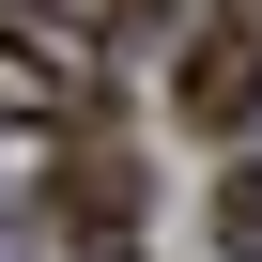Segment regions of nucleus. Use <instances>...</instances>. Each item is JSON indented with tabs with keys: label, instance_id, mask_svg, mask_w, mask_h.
I'll return each mask as SVG.
<instances>
[{
	"label": "nucleus",
	"instance_id": "f257e3e1",
	"mask_svg": "<svg viewBox=\"0 0 262 262\" xmlns=\"http://www.w3.org/2000/svg\"><path fill=\"white\" fill-rule=\"evenodd\" d=\"M77 139H93V77H77V47L0 31V155H16V170H62Z\"/></svg>",
	"mask_w": 262,
	"mask_h": 262
},
{
	"label": "nucleus",
	"instance_id": "20e7f679",
	"mask_svg": "<svg viewBox=\"0 0 262 262\" xmlns=\"http://www.w3.org/2000/svg\"><path fill=\"white\" fill-rule=\"evenodd\" d=\"M77 262H139V247H123V231H93V247H77Z\"/></svg>",
	"mask_w": 262,
	"mask_h": 262
},
{
	"label": "nucleus",
	"instance_id": "f03ea898",
	"mask_svg": "<svg viewBox=\"0 0 262 262\" xmlns=\"http://www.w3.org/2000/svg\"><path fill=\"white\" fill-rule=\"evenodd\" d=\"M170 108L201 139H247L262 123V0H201V31L170 47Z\"/></svg>",
	"mask_w": 262,
	"mask_h": 262
},
{
	"label": "nucleus",
	"instance_id": "7ed1b4c3",
	"mask_svg": "<svg viewBox=\"0 0 262 262\" xmlns=\"http://www.w3.org/2000/svg\"><path fill=\"white\" fill-rule=\"evenodd\" d=\"M216 247H231V262H262V155L216 185Z\"/></svg>",
	"mask_w": 262,
	"mask_h": 262
}]
</instances>
